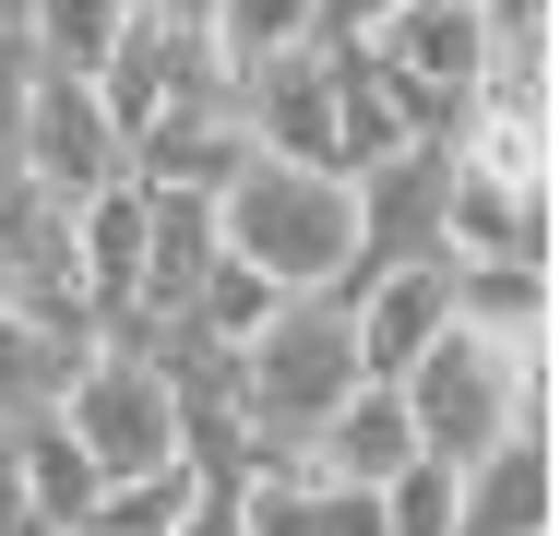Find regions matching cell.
<instances>
[{"label":"cell","instance_id":"ffe728a7","mask_svg":"<svg viewBox=\"0 0 560 536\" xmlns=\"http://www.w3.org/2000/svg\"><path fill=\"white\" fill-rule=\"evenodd\" d=\"M382 536H453V465L406 453V465L382 477Z\"/></svg>","mask_w":560,"mask_h":536},{"label":"cell","instance_id":"9a60e30c","mask_svg":"<svg viewBox=\"0 0 560 536\" xmlns=\"http://www.w3.org/2000/svg\"><path fill=\"white\" fill-rule=\"evenodd\" d=\"M549 311L560 275H537V263H453V322H477L501 346H549Z\"/></svg>","mask_w":560,"mask_h":536},{"label":"cell","instance_id":"44dd1931","mask_svg":"<svg viewBox=\"0 0 560 536\" xmlns=\"http://www.w3.org/2000/svg\"><path fill=\"white\" fill-rule=\"evenodd\" d=\"M275 299H287V287H262V275H250L238 250H215V275H203V299H191V322H203L215 346H238V334H250V322L275 311Z\"/></svg>","mask_w":560,"mask_h":536},{"label":"cell","instance_id":"ac0fdd59","mask_svg":"<svg viewBox=\"0 0 560 536\" xmlns=\"http://www.w3.org/2000/svg\"><path fill=\"white\" fill-rule=\"evenodd\" d=\"M24 36H36L48 72H84L96 84V60L119 48V0H24Z\"/></svg>","mask_w":560,"mask_h":536},{"label":"cell","instance_id":"603a6c76","mask_svg":"<svg viewBox=\"0 0 560 536\" xmlns=\"http://www.w3.org/2000/svg\"><path fill=\"white\" fill-rule=\"evenodd\" d=\"M167 536H250V513H238V465H191L179 477V525Z\"/></svg>","mask_w":560,"mask_h":536},{"label":"cell","instance_id":"cb8c5ba5","mask_svg":"<svg viewBox=\"0 0 560 536\" xmlns=\"http://www.w3.org/2000/svg\"><path fill=\"white\" fill-rule=\"evenodd\" d=\"M36 72H48V60H36V36H24V24H0V167H12V131H24Z\"/></svg>","mask_w":560,"mask_h":536},{"label":"cell","instance_id":"d6986e66","mask_svg":"<svg viewBox=\"0 0 560 536\" xmlns=\"http://www.w3.org/2000/svg\"><path fill=\"white\" fill-rule=\"evenodd\" d=\"M179 525V477H108L60 536H167Z\"/></svg>","mask_w":560,"mask_h":536},{"label":"cell","instance_id":"4fadbf2b","mask_svg":"<svg viewBox=\"0 0 560 536\" xmlns=\"http://www.w3.org/2000/svg\"><path fill=\"white\" fill-rule=\"evenodd\" d=\"M299 453H311L323 477H358V489H382V477H394L418 441H406V406H394V382H358V394H346V406L311 429Z\"/></svg>","mask_w":560,"mask_h":536},{"label":"cell","instance_id":"e0dca14e","mask_svg":"<svg viewBox=\"0 0 560 536\" xmlns=\"http://www.w3.org/2000/svg\"><path fill=\"white\" fill-rule=\"evenodd\" d=\"M12 453H24V513H36V536H60L84 501H96V489H108L60 418H24V429H12Z\"/></svg>","mask_w":560,"mask_h":536},{"label":"cell","instance_id":"9c48e42d","mask_svg":"<svg viewBox=\"0 0 560 536\" xmlns=\"http://www.w3.org/2000/svg\"><path fill=\"white\" fill-rule=\"evenodd\" d=\"M442 179H453V143H406V155H382V167L346 179L358 191V275L442 250Z\"/></svg>","mask_w":560,"mask_h":536},{"label":"cell","instance_id":"2e32d148","mask_svg":"<svg viewBox=\"0 0 560 536\" xmlns=\"http://www.w3.org/2000/svg\"><path fill=\"white\" fill-rule=\"evenodd\" d=\"M453 167L489 179V191H560L549 119H513V107H465V119H453Z\"/></svg>","mask_w":560,"mask_h":536},{"label":"cell","instance_id":"8fae6325","mask_svg":"<svg viewBox=\"0 0 560 536\" xmlns=\"http://www.w3.org/2000/svg\"><path fill=\"white\" fill-rule=\"evenodd\" d=\"M72 275H84V322L108 334L143 275V179H108L96 203H72Z\"/></svg>","mask_w":560,"mask_h":536},{"label":"cell","instance_id":"3957f363","mask_svg":"<svg viewBox=\"0 0 560 536\" xmlns=\"http://www.w3.org/2000/svg\"><path fill=\"white\" fill-rule=\"evenodd\" d=\"M215 238L287 299L311 287H358V191L335 167H275V155H238V179L215 191Z\"/></svg>","mask_w":560,"mask_h":536},{"label":"cell","instance_id":"7c38bea8","mask_svg":"<svg viewBox=\"0 0 560 536\" xmlns=\"http://www.w3.org/2000/svg\"><path fill=\"white\" fill-rule=\"evenodd\" d=\"M323 84H335V179H358V167H382V155H406L418 131H406V107H394V84L370 72V48L346 36V48H323Z\"/></svg>","mask_w":560,"mask_h":536},{"label":"cell","instance_id":"5bb4252c","mask_svg":"<svg viewBox=\"0 0 560 536\" xmlns=\"http://www.w3.org/2000/svg\"><path fill=\"white\" fill-rule=\"evenodd\" d=\"M84 358H96V334H60V322L0 311V429L48 418V406H60V382H72Z\"/></svg>","mask_w":560,"mask_h":536},{"label":"cell","instance_id":"8992f818","mask_svg":"<svg viewBox=\"0 0 560 536\" xmlns=\"http://www.w3.org/2000/svg\"><path fill=\"white\" fill-rule=\"evenodd\" d=\"M226 96H238L250 155H275V167H335V84H323V36L262 48V60H226Z\"/></svg>","mask_w":560,"mask_h":536},{"label":"cell","instance_id":"7a4b0ae2","mask_svg":"<svg viewBox=\"0 0 560 536\" xmlns=\"http://www.w3.org/2000/svg\"><path fill=\"white\" fill-rule=\"evenodd\" d=\"M226 358H238V406H226V418H238V465H250V453H299V441L370 382V370H358V322H346L335 287L275 299Z\"/></svg>","mask_w":560,"mask_h":536},{"label":"cell","instance_id":"d4e9b609","mask_svg":"<svg viewBox=\"0 0 560 536\" xmlns=\"http://www.w3.org/2000/svg\"><path fill=\"white\" fill-rule=\"evenodd\" d=\"M0 536H36V513H24V453H12V429H0Z\"/></svg>","mask_w":560,"mask_h":536},{"label":"cell","instance_id":"52a82bcc","mask_svg":"<svg viewBox=\"0 0 560 536\" xmlns=\"http://www.w3.org/2000/svg\"><path fill=\"white\" fill-rule=\"evenodd\" d=\"M0 311L96 334V322H84V275H72V214L48 203L24 167H0Z\"/></svg>","mask_w":560,"mask_h":536},{"label":"cell","instance_id":"ba28073f","mask_svg":"<svg viewBox=\"0 0 560 536\" xmlns=\"http://www.w3.org/2000/svg\"><path fill=\"white\" fill-rule=\"evenodd\" d=\"M346 322H358V370L394 382V370L453 322V263H442V250H418V263H370V275L346 287Z\"/></svg>","mask_w":560,"mask_h":536},{"label":"cell","instance_id":"30bf717a","mask_svg":"<svg viewBox=\"0 0 560 536\" xmlns=\"http://www.w3.org/2000/svg\"><path fill=\"white\" fill-rule=\"evenodd\" d=\"M549 441L537 429H513V441H489L477 465H453V536H549Z\"/></svg>","mask_w":560,"mask_h":536},{"label":"cell","instance_id":"5b68a950","mask_svg":"<svg viewBox=\"0 0 560 536\" xmlns=\"http://www.w3.org/2000/svg\"><path fill=\"white\" fill-rule=\"evenodd\" d=\"M12 167L48 191V203H96L108 179H131V155H119L108 107H96V84L84 72H36V96H24V131H12Z\"/></svg>","mask_w":560,"mask_h":536},{"label":"cell","instance_id":"484cf974","mask_svg":"<svg viewBox=\"0 0 560 536\" xmlns=\"http://www.w3.org/2000/svg\"><path fill=\"white\" fill-rule=\"evenodd\" d=\"M0 24H24V0H0Z\"/></svg>","mask_w":560,"mask_h":536},{"label":"cell","instance_id":"6da1fadb","mask_svg":"<svg viewBox=\"0 0 560 536\" xmlns=\"http://www.w3.org/2000/svg\"><path fill=\"white\" fill-rule=\"evenodd\" d=\"M394 406H406V441H418L430 465H477V453L513 441V429L549 441L560 370H549V346H501V334H477V322H442V334L394 370Z\"/></svg>","mask_w":560,"mask_h":536},{"label":"cell","instance_id":"7402d4cb","mask_svg":"<svg viewBox=\"0 0 560 536\" xmlns=\"http://www.w3.org/2000/svg\"><path fill=\"white\" fill-rule=\"evenodd\" d=\"M299 36H311V0H215L226 60H262V48H299Z\"/></svg>","mask_w":560,"mask_h":536},{"label":"cell","instance_id":"277c9868","mask_svg":"<svg viewBox=\"0 0 560 536\" xmlns=\"http://www.w3.org/2000/svg\"><path fill=\"white\" fill-rule=\"evenodd\" d=\"M48 418L84 441L96 477H191V418H179V394H167L131 346H96V358L60 382Z\"/></svg>","mask_w":560,"mask_h":536}]
</instances>
